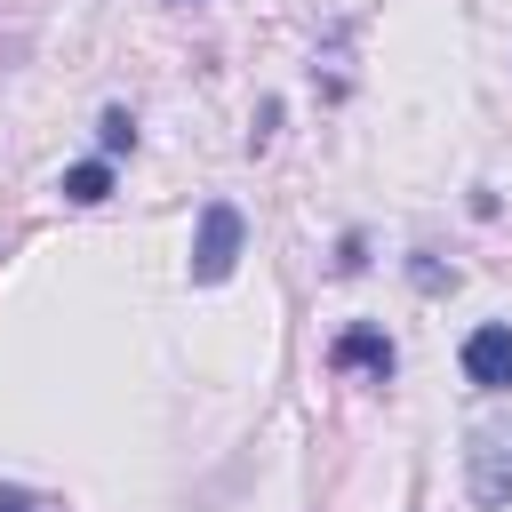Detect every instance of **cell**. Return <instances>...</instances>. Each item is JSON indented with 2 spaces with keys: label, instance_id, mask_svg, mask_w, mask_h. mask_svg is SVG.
Segmentation results:
<instances>
[{
  "label": "cell",
  "instance_id": "obj_1",
  "mask_svg": "<svg viewBox=\"0 0 512 512\" xmlns=\"http://www.w3.org/2000/svg\"><path fill=\"white\" fill-rule=\"evenodd\" d=\"M464 488H472L480 512L512 504V424H472V440H464Z\"/></svg>",
  "mask_w": 512,
  "mask_h": 512
},
{
  "label": "cell",
  "instance_id": "obj_2",
  "mask_svg": "<svg viewBox=\"0 0 512 512\" xmlns=\"http://www.w3.org/2000/svg\"><path fill=\"white\" fill-rule=\"evenodd\" d=\"M240 240H248L240 208H232V200H208V208H200V232H192V280H200V288L232 280V264H240Z\"/></svg>",
  "mask_w": 512,
  "mask_h": 512
},
{
  "label": "cell",
  "instance_id": "obj_3",
  "mask_svg": "<svg viewBox=\"0 0 512 512\" xmlns=\"http://www.w3.org/2000/svg\"><path fill=\"white\" fill-rule=\"evenodd\" d=\"M464 376L480 392H504L512 384V320H488V328L464 336Z\"/></svg>",
  "mask_w": 512,
  "mask_h": 512
},
{
  "label": "cell",
  "instance_id": "obj_4",
  "mask_svg": "<svg viewBox=\"0 0 512 512\" xmlns=\"http://www.w3.org/2000/svg\"><path fill=\"white\" fill-rule=\"evenodd\" d=\"M328 360H336V368H360V376H376V384L392 376V344H384L376 328H344V336L328 344Z\"/></svg>",
  "mask_w": 512,
  "mask_h": 512
},
{
  "label": "cell",
  "instance_id": "obj_5",
  "mask_svg": "<svg viewBox=\"0 0 512 512\" xmlns=\"http://www.w3.org/2000/svg\"><path fill=\"white\" fill-rule=\"evenodd\" d=\"M64 200H72V208H104V200H112V168H104V160L64 168Z\"/></svg>",
  "mask_w": 512,
  "mask_h": 512
},
{
  "label": "cell",
  "instance_id": "obj_6",
  "mask_svg": "<svg viewBox=\"0 0 512 512\" xmlns=\"http://www.w3.org/2000/svg\"><path fill=\"white\" fill-rule=\"evenodd\" d=\"M96 136H104V152H136V120H128L120 104H112V112L96 120Z\"/></svg>",
  "mask_w": 512,
  "mask_h": 512
},
{
  "label": "cell",
  "instance_id": "obj_7",
  "mask_svg": "<svg viewBox=\"0 0 512 512\" xmlns=\"http://www.w3.org/2000/svg\"><path fill=\"white\" fill-rule=\"evenodd\" d=\"M0 512H56V504L32 496V488H0Z\"/></svg>",
  "mask_w": 512,
  "mask_h": 512
}]
</instances>
